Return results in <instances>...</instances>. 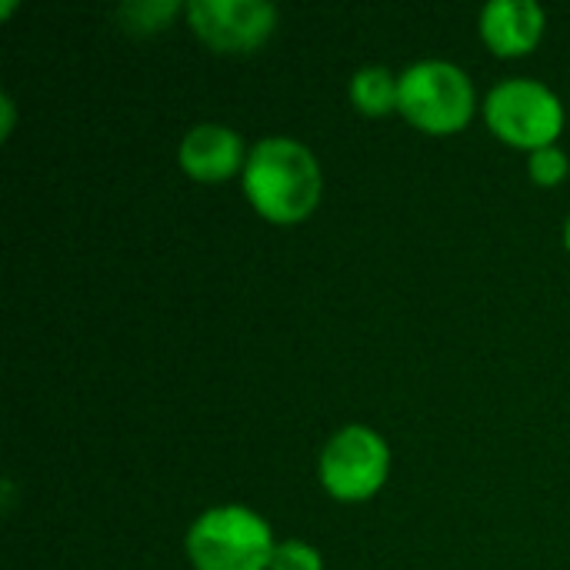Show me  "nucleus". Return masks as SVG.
Returning <instances> with one entry per match:
<instances>
[{"label":"nucleus","instance_id":"f257e3e1","mask_svg":"<svg viewBox=\"0 0 570 570\" xmlns=\"http://www.w3.org/2000/svg\"><path fill=\"white\" fill-rule=\"evenodd\" d=\"M240 187L267 224L294 227L321 207L324 170L307 144L294 137H264L247 154Z\"/></svg>","mask_w":570,"mask_h":570},{"label":"nucleus","instance_id":"f03ea898","mask_svg":"<svg viewBox=\"0 0 570 570\" xmlns=\"http://www.w3.org/2000/svg\"><path fill=\"white\" fill-rule=\"evenodd\" d=\"M274 548L267 518L244 504L207 508L184 538L194 570H271Z\"/></svg>","mask_w":570,"mask_h":570},{"label":"nucleus","instance_id":"7ed1b4c3","mask_svg":"<svg viewBox=\"0 0 570 570\" xmlns=\"http://www.w3.org/2000/svg\"><path fill=\"white\" fill-rule=\"evenodd\" d=\"M478 110V90L471 77L451 60H417L401 70L397 114L428 137L461 134Z\"/></svg>","mask_w":570,"mask_h":570},{"label":"nucleus","instance_id":"20e7f679","mask_svg":"<svg viewBox=\"0 0 570 570\" xmlns=\"http://www.w3.org/2000/svg\"><path fill=\"white\" fill-rule=\"evenodd\" d=\"M564 100L534 77H508L484 97L488 130L514 150L554 147L564 134Z\"/></svg>","mask_w":570,"mask_h":570},{"label":"nucleus","instance_id":"39448f33","mask_svg":"<svg viewBox=\"0 0 570 570\" xmlns=\"http://www.w3.org/2000/svg\"><path fill=\"white\" fill-rule=\"evenodd\" d=\"M391 474V448L367 424H347L321 451L317 478L321 488L344 504L371 501Z\"/></svg>","mask_w":570,"mask_h":570},{"label":"nucleus","instance_id":"423d86ee","mask_svg":"<svg viewBox=\"0 0 570 570\" xmlns=\"http://www.w3.org/2000/svg\"><path fill=\"white\" fill-rule=\"evenodd\" d=\"M184 10L197 40L224 57L254 53L277 30V7L264 0H190Z\"/></svg>","mask_w":570,"mask_h":570},{"label":"nucleus","instance_id":"0eeeda50","mask_svg":"<svg viewBox=\"0 0 570 570\" xmlns=\"http://www.w3.org/2000/svg\"><path fill=\"white\" fill-rule=\"evenodd\" d=\"M244 137L227 124H197L177 144V167L197 184H224L244 174Z\"/></svg>","mask_w":570,"mask_h":570},{"label":"nucleus","instance_id":"6e6552de","mask_svg":"<svg viewBox=\"0 0 570 570\" xmlns=\"http://www.w3.org/2000/svg\"><path fill=\"white\" fill-rule=\"evenodd\" d=\"M544 27H548V13L534 0H491L478 17L481 40L494 57L504 60L531 53L541 43Z\"/></svg>","mask_w":570,"mask_h":570},{"label":"nucleus","instance_id":"1a4fd4ad","mask_svg":"<svg viewBox=\"0 0 570 570\" xmlns=\"http://www.w3.org/2000/svg\"><path fill=\"white\" fill-rule=\"evenodd\" d=\"M351 104L357 107V114L364 117H387V114H397V94H401V73L381 67V63H371V67H361L354 77H351Z\"/></svg>","mask_w":570,"mask_h":570},{"label":"nucleus","instance_id":"9d476101","mask_svg":"<svg viewBox=\"0 0 570 570\" xmlns=\"http://www.w3.org/2000/svg\"><path fill=\"white\" fill-rule=\"evenodd\" d=\"M570 160L568 154L554 144V147H541L534 154H528V177L538 187H558L561 180H568Z\"/></svg>","mask_w":570,"mask_h":570},{"label":"nucleus","instance_id":"9b49d317","mask_svg":"<svg viewBox=\"0 0 570 570\" xmlns=\"http://www.w3.org/2000/svg\"><path fill=\"white\" fill-rule=\"evenodd\" d=\"M271 570H324V558L314 544L291 538V541H277Z\"/></svg>","mask_w":570,"mask_h":570},{"label":"nucleus","instance_id":"f8f14e48","mask_svg":"<svg viewBox=\"0 0 570 570\" xmlns=\"http://www.w3.org/2000/svg\"><path fill=\"white\" fill-rule=\"evenodd\" d=\"M177 10H180V3L167 0V3H127L120 13L130 20V30H134V27H137V30H157V27H164Z\"/></svg>","mask_w":570,"mask_h":570},{"label":"nucleus","instance_id":"ddd939ff","mask_svg":"<svg viewBox=\"0 0 570 570\" xmlns=\"http://www.w3.org/2000/svg\"><path fill=\"white\" fill-rule=\"evenodd\" d=\"M0 110H3V137H10V127H13V100L7 94L0 97Z\"/></svg>","mask_w":570,"mask_h":570},{"label":"nucleus","instance_id":"4468645a","mask_svg":"<svg viewBox=\"0 0 570 570\" xmlns=\"http://www.w3.org/2000/svg\"><path fill=\"white\" fill-rule=\"evenodd\" d=\"M564 247H568V254H570V214H568V220H564Z\"/></svg>","mask_w":570,"mask_h":570}]
</instances>
